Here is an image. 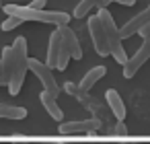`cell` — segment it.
Here are the masks:
<instances>
[{
	"mask_svg": "<svg viewBox=\"0 0 150 144\" xmlns=\"http://www.w3.org/2000/svg\"><path fill=\"white\" fill-rule=\"evenodd\" d=\"M0 66H2V80H0V87L11 82L13 74H15V56H13V45H6L2 50V58H0Z\"/></svg>",
	"mask_w": 150,
	"mask_h": 144,
	"instance_id": "obj_12",
	"label": "cell"
},
{
	"mask_svg": "<svg viewBox=\"0 0 150 144\" xmlns=\"http://www.w3.org/2000/svg\"><path fill=\"white\" fill-rule=\"evenodd\" d=\"M39 144H64V142H54V140H47V142H39Z\"/></svg>",
	"mask_w": 150,
	"mask_h": 144,
	"instance_id": "obj_23",
	"label": "cell"
},
{
	"mask_svg": "<svg viewBox=\"0 0 150 144\" xmlns=\"http://www.w3.org/2000/svg\"><path fill=\"white\" fill-rule=\"evenodd\" d=\"M0 6H2V0H0Z\"/></svg>",
	"mask_w": 150,
	"mask_h": 144,
	"instance_id": "obj_26",
	"label": "cell"
},
{
	"mask_svg": "<svg viewBox=\"0 0 150 144\" xmlns=\"http://www.w3.org/2000/svg\"><path fill=\"white\" fill-rule=\"evenodd\" d=\"M93 9H99V0H80L76 4V9H74L72 17L74 19H84V17H88V13Z\"/></svg>",
	"mask_w": 150,
	"mask_h": 144,
	"instance_id": "obj_17",
	"label": "cell"
},
{
	"mask_svg": "<svg viewBox=\"0 0 150 144\" xmlns=\"http://www.w3.org/2000/svg\"><path fill=\"white\" fill-rule=\"evenodd\" d=\"M0 117H2V119H25L27 117V109L19 107V105L0 103Z\"/></svg>",
	"mask_w": 150,
	"mask_h": 144,
	"instance_id": "obj_16",
	"label": "cell"
},
{
	"mask_svg": "<svg viewBox=\"0 0 150 144\" xmlns=\"http://www.w3.org/2000/svg\"><path fill=\"white\" fill-rule=\"evenodd\" d=\"M58 29H60V35H62V43L68 48L72 60H82V48H80V41H78L76 33H74L68 25H62V27H58Z\"/></svg>",
	"mask_w": 150,
	"mask_h": 144,
	"instance_id": "obj_10",
	"label": "cell"
},
{
	"mask_svg": "<svg viewBox=\"0 0 150 144\" xmlns=\"http://www.w3.org/2000/svg\"><path fill=\"white\" fill-rule=\"evenodd\" d=\"M88 33H91L95 52L101 58L111 56L109 54V43H107V37H105V29H103V23H101L99 15H88Z\"/></svg>",
	"mask_w": 150,
	"mask_h": 144,
	"instance_id": "obj_5",
	"label": "cell"
},
{
	"mask_svg": "<svg viewBox=\"0 0 150 144\" xmlns=\"http://www.w3.org/2000/svg\"><path fill=\"white\" fill-rule=\"evenodd\" d=\"M6 17H19L23 23L25 21H33V23H47V25H54V27H62V25H68L70 23V15L68 13H62V11H45V9H31L29 4L27 6H21V4H6L2 6Z\"/></svg>",
	"mask_w": 150,
	"mask_h": 144,
	"instance_id": "obj_1",
	"label": "cell"
},
{
	"mask_svg": "<svg viewBox=\"0 0 150 144\" xmlns=\"http://www.w3.org/2000/svg\"><path fill=\"white\" fill-rule=\"evenodd\" d=\"M15 144H27V142H15Z\"/></svg>",
	"mask_w": 150,
	"mask_h": 144,
	"instance_id": "obj_25",
	"label": "cell"
},
{
	"mask_svg": "<svg viewBox=\"0 0 150 144\" xmlns=\"http://www.w3.org/2000/svg\"><path fill=\"white\" fill-rule=\"evenodd\" d=\"M105 101H107V105H109L113 117H115L117 121H123V119H125V105H123L121 95H119L115 89H109V91L105 93Z\"/></svg>",
	"mask_w": 150,
	"mask_h": 144,
	"instance_id": "obj_13",
	"label": "cell"
},
{
	"mask_svg": "<svg viewBox=\"0 0 150 144\" xmlns=\"http://www.w3.org/2000/svg\"><path fill=\"white\" fill-rule=\"evenodd\" d=\"M13 56H15V74L8 82V93L15 97L21 93L27 70H29V56H27V39L25 37H17L13 43Z\"/></svg>",
	"mask_w": 150,
	"mask_h": 144,
	"instance_id": "obj_2",
	"label": "cell"
},
{
	"mask_svg": "<svg viewBox=\"0 0 150 144\" xmlns=\"http://www.w3.org/2000/svg\"><path fill=\"white\" fill-rule=\"evenodd\" d=\"M19 25H23V21H21L19 17H6L4 23L0 25V27H2V31H13V29H17Z\"/></svg>",
	"mask_w": 150,
	"mask_h": 144,
	"instance_id": "obj_18",
	"label": "cell"
},
{
	"mask_svg": "<svg viewBox=\"0 0 150 144\" xmlns=\"http://www.w3.org/2000/svg\"><path fill=\"white\" fill-rule=\"evenodd\" d=\"M60 50H62V35H60V29L56 27L54 33L50 35V43H47V60L45 64L54 70L58 68V60H60Z\"/></svg>",
	"mask_w": 150,
	"mask_h": 144,
	"instance_id": "obj_11",
	"label": "cell"
},
{
	"mask_svg": "<svg viewBox=\"0 0 150 144\" xmlns=\"http://www.w3.org/2000/svg\"><path fill=\"white\" fill-rule=\"evenodd\" d=\"M101 121L97 117L93 119H80V121H62L58 132L62 136H76V134H93V132H99L101 130Z\"/></svg>",
	"mask_w": 150,
	"mask_h": 144,
	"instance_id": "obj_8",
	"label": "cell"
},
{
	"mask_svg": "<svg viewBox=\"0 0 150 144\" xmlns=\"http://www.w3.org/2000/svg\"><path fill=\"white\" fill-rule=\"evenodd\" d=\"M29 70L39 78V82L43 84V91L52 93V95H60V87L54 78V70L45 64V62H39L37 58H29Z\"/></svg>",
	"mask_w": 150,
	"mask_h": 144,
	"instance_id": "obj_4",
	"label": "cell"
},
{
	"mask_svg": "<svg viewBox=\"0 0 150 144\" xmlns=\"http://www.w3.org/2000/svg\"><path fill=\"white\" fill-rule=\"evenodd\" d=\"M111 2H117V0H99V9H107Z\"/></svg>",
	"mask_w": 150,
	"mask_h": 144,
	"instance_id": "obj_22",
	"label": "cell"
},
{
	"mask_svg": "<svg viewBox=\"0 0 150 144\" xmlns=\"http://www.w3.org/2000/svg\"><path fill=\"white\" fill-rule=\"evenodd\" d=\"M115 134H121V136H125V134H127V128H125V123H123V121H117V123H115Z\"/></svg>",
	"mask_w": 150,
	"mask_h": 144,
	"instance_id": "obj_19",
	"label": "cell"
},
{
	"mask_svg": "<svg viewBox=\"0 0 150 144\" xmlns=\"http://www.w3.org/2000/svg\"><path fill=\"white\" fill-rule=\"evenodd\" d=\"M105 74H107V66H95V68H91V70L82 76V80L78 82V87H80L82 91L88 93V91H91V89H93V87H95Z\"/></svg>",
	"mask_w": 150,
	"mask_h": 144,
	"instance_id": "obj_15",
	"label": "cell"
},
{
	"mask_svg": "<svg viewBox=\"0 0 150 144\" xmlns=\"http://www.w3.org/2000/svg\"><path fill=\"white\" fill-rule=\"evenodd\" d=\"M144 41H142V45L138 48V52L132 56V58H127V62L123 64V78H132V76H136V72L150 60V35L148 37H142Z\"/></svg>",
	"mask_w": 150,
	"mask_h": 144,
	"instance_id": "obj_6",
	"label": "cell"
},
{
	"mask_svg": "<svg viewBox=\"0 0 150 144\" xmlns=\"http://www.w3.org/2000/svg\"><path fill=\"white\" fill-rule=\"evenodd\" d=\"M138 35H142V37H148V35H150V21L140 29V33H138Z\"/></svg>",
	"mask_w": 150,
	"mask_h": 144,
	"instance_id": "obj_21",
	"label": "cell"
},
{
	"mask_svg": "<svg viewBox=\"0 0 150 144\" xmlns=\"http://www.w3.org/2000/svg\"><path fill=\"white\" fill-rule=\"evenodd\" d=\"M148 21H150V4H148L142 13H138L136 17H132L127 23H123V25H121V29H119L121 39H127V37H132V35L140 33V29H142Z\"/></svg>",
	"mask_w": 150,
	"mask_h": 144,
	"instance_id": "obj_9",
	"label": "cell"
},
{
	"mask_svg": "<svg viewBox=\"0 0 150 144\" xmlns=\"http://www.w3.org/2000/svg\"><path fill=\"white\" fill-rule=\"evenodd\" d=\"M99 19L103 23V29H105V37H107V43H109V54L115 58L117 64H125L127 62V56H125V50H123V43H121V33H119V27L115 25L111 13L107 9H99Z\"/></svg>",
	"mask_w": 150,
	"mask_h": 144,
	"instance_id": "obj_3",
	"label": "cell"
},
{
	"mask_svg": "<svg viewBox=\"0 0 150 144\" xmlns=\"http://www.w3.org/2000/svg\"><path fill=\"white\" fill-rule=\"evenodd\" d=\"M0 80H2V66H0Z\"/></svg>",
	"mask_w": 150,
	"mask_h": 144,
	"instance_id": "obj_24",
	"label": "cell"
},
{
	"mask_svg": "<svg viewBox=\"0 0 150 144\" xmlns=\"http://www.w3.org/2000/svg\"><path fill=\"white\" fill-rule=\"evenodd\" d=\"M45 2H47V0H31V9H43L45 6Z\"/></svg>",
	"mask_w": 150,
	"mask_h": 144,
	"instance_id": "obj_20",
	"label": "cell"
},
{
	"mask_svg": "<svg viewBox=\"0 0 150 144\" xmlns=\"http://www.w3.org/2000/svg\"><path fill=\"white\" fill-rule=\"evenodd\" d=\"M64 91H66L70 97H74L76 101H80V103H82L86 109L95 111V113H97V119L103 123V113H105V111H103V107L99 105V101H97V99H93V97H91L86 91H82V89H80L76 82H72V80L64 82Z\"/></svg>",
	"mask_w": 150,
	"mask_h": 144,
	"instance_id": "obj_7",
	"label": "cell"
},
{
	"mask_svg": "<svg viewBox=\"0 0 150 144\" xmlns=\"http://www.w3.org/2000/svg\"><path fill=\"white\" fill-rule=\"evenodd\" d=\"M39 99H41V105H43V109L47 111V115H50L52 119H56V121H62L64 111L60 109V105H58V101H56L58 97L52 95V93H47V91H41Z\"/></svg>",
	"mask_w": 150,
	"mask_h": 144,
	"instance_id": "obj_14",
	"label": "cell"
}]
</instances>
